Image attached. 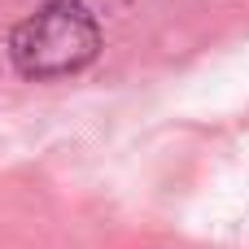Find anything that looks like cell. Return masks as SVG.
Returning <instances> with one entry per match:
<instances>
[{
  "label": "cell",
  "instance_id": "1",
  "mask_svg": "<svg viewBox=\"0 0 249 249\" xmlns=\"http://www.w3.org/2000/svg\"><path fill=\"white\" fill-rule=\"evenodd\" d=\"M101 26L79 0H48L9 31V61L26 79H66L92 66Z\"/></svg>",
  "mask_w": 249,
  "mask_h": 249
}]
</instances>
